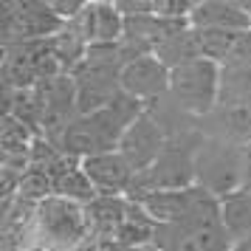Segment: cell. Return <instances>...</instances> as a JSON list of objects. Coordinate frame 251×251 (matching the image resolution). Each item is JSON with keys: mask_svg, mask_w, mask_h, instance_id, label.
I'll return each instance as SVG.
<instances>
[{"mask_svg": "<svg viewBox=\"0 0 251 251\" xmlns=\"http://www.w3.org/2000/svg\"><path fill=\"white\" fill-rule=\"evenodd\" d=\"M144 113H147V104L122 91L104 110L76 116L68 125V130L62 133V138H59V150L68 158H76V161L104 155V152H116L122 136L127 133V127Z\"/></svg>", "mask_w": 251, "mask_h": 251, "instance_id": "obj_1", "label": "cell"}, {"mask_svg": "<svg viewBox=\"0 0 251 251\" xmlns=\"http://www.w3.org/2000/svg\"><path fill=\"white\" fill-rule=\"evenodd\" d=\"M201 141H203L201 130L167 138V147L158 155V161L150 170L138 172L127 198L161 192V189H189V186H195V155H198Z\"/></svg>", "mask_w": 251, "mask_h": 251, "instance_id": "obj_2", "label": "cell"}, {"mask_svg": "<svg viewBox=\"0 0 251 251\" xmlns=\"http://www.w3.org/2000/svg\"><path fill=\"white\" fill-rule=\"evenodd\" d=\"M170 99L192 119H203L220 102V65L195 59L170 74Z\"/></svg>", "mask_w": 251, "mask_h": 251, "instance_id": "obj_3", "label": "cell"}, {"mask_svg": "<svg viewBox=\"0 0 251 251\" xmlns=\"http://www.w3.org/2000/svg\"><path fill=\"white\" fill-rule=\"evenodd\" d=\"M243 152L246 147L206 138L195 155V186L215 195L217 201L243 186Z\"/></svg>", "mask_w": 251, "mask_h": 251, "instance_id": "obj_4", "label": "cell"}, {"mask_svg": "<svg viewBox=\"0 0 251 251\" xmlns=\"http://www.w3.org/2000/svg\"><path fill=\"white\" fill-rule=\"evenodd\" d=\"M0 40L3 46L14 43H43L65 31V20L59 17L51 3L43 0H14L0 6Z\"/></svg>", "mask_w": 251, "mask_h": 251, "instance_id": "obj_5", "label": "cell"}, {"mask_svg": "<svg viewBox=\"0 0 251 251\" xmlns=\"http://www.w3.org/2000/svg\"><path fill=\"white\" fill-rule=\"evenodd\" d=\"M34 226H37V234L43 237V243L59 251L76 249L82 240L91 234L85 206L65 201V198H57V195L46 198L34 209Z\"/></svg>", "mask_w": 251, "mask_h": 251, "instance_id": "obj_6", "label": "cell"}, {"mask_svg": "<svg viewBox=\"0 0 251 251\" xmlns=\"http://www.w3.org/2000/svg\"><path fill=\"white\" fill-rule=\"evenodd\" d=\"M141 206V212L155 223V226H170V223H181L186 217L198 215L201 209L215 203L217 198L209 195L201 186H189V189H161V192H147L130 198Z\"/></svg>", "mask_w": 251, "mask_h": 251, "instance_id": "obj_7", "label": "cell"}, {"mask_svg": "<svg viewBox=\"0 0 251 251\" xmlns=\"http://www.w3.org/2000/svg\"><path fill=\"white\" fill-rule=\"evenodd\" d=\"M164 147H167V133H164V127L158 125V119L150 110L144 116H138L136 122L127 127L122 141H119V152L136 170V175L150 170L164 152Z\"/></svg>", "mask_w": 251, "mask_h": 251, "instance_id": "obj_8", "label": "cell"}, {"mask_svg": "<svg viewBox=\"0 0 251 251\" xmlns=\"http://www.w3.org/2000/svg\"><path fill=\"white\" fill-rule=\"evenodd\" d=\"M170 74L172 71L158 57L150 54V57L127 62L125 68H122L119 82H122V91L127 96H133V99H138V102H144V104H152L170 93Z\"/></svg>", "mask_w": 251, "mask_h": 251, "instance_id": "obj_9", "label": "cell"}, {"mask_svg": "<svg viewBox=\"0 0 251 251\" xmlns=\"http://www.w3.org/2000/svg\"><path fill=\"white\" fill-rule=\"evenodd\" d=\"M82 170L91 178L96 195H102V198H127L130 189H133V183H136V170L127 164L119 150L85 158L82 161Z\"/></svg>", "mask_w": 251, "mask_h": 251, "instance_id": "obj_10", "label": "cell"}, {"mask_svg": "<svg viewBox=\"0 0 251 251\" xmlns=\"http://www.w3.org/2000/svg\"><path fill=\"white\" fill-rule=\"evenodd\" d=\"M189 25L195 31H249L251 28L249 3L195 0V9L189 14Z\"/></svg>", "mask_w": 251, "mask_h": 251, "instance_id": "obj_11", "label": "cell"}, {"mask_svg": "<svg viewBox=\"0 0 251 251\" xmlns=\"http://www.w3.org/2000/svg\"><path fill=\"white\" fill-rule=\"evenodd\" d=\"M88 46H110L125 37V14L119 12L116 0H93L85 12L74 20Z\"/></svg>", "mask_w": 251, "mask_h": 251, "instance_id": "obj_12", "label": "cell"}, {"mask_svg": "<svg viewBox=\"0 0 251 251\" xmlns=\"http://www.w3.org/2000/svg\"><path fill=\"white\" fill-rule=\"evenodd\" d=\"M198 130L206 138H217V141L246 147V144H251V110L215 107L209 116L198 119Z\"/></svg>", "mask_w": 251, "mask_h": 251, "instance_id": "obj_13", "label": "cell"}, {"mask_svg": "<svg viewBox=\"0 0 251 251\" xmlns=\"http://www.w3.org/2000/svg\"><path fill=\"white\" fill-rule=\"evenodd\" d=\"M85 212H88L91 234H96L99 243L116 240L127 212H130V198H102V195H99L93 203L85 206Z\"/></svg>", "mask_w": 251, "mask_h": 251, "instance_id": "obj_14", "label": "cell"}, {"mask_svg": "<svg viewBox=\"0 0 251 251\" xmlns=\"http://www.w3.org/2000/svg\"><path fill=\"white\" fill-rule=\"evenodd\" d=\"M51 181H54V195H57V198H65V201H74V203L88 206L99 198L96 189H93L91 178L82 170V161H76V158L65 161V167L54 172Z\"/></svg>", "mask_w": 251, "mask_h": 251, "instance_id": "obj_15", "label": "cell"}, {"mask_svg": "<svg viewBox=\"0 0 251 251\" xmlns=\"http://www.w3.org/2000/svg\"><path fill=\"white\" fill-rule=\"evenodd\" d=\"M152 57H158L170 71L181 68V65H186V62L201 59V43H198V31L189 25V28H181V31H175V34L164 37L158 46H155Z\"/></svg>", "mask_w": 251, "mask_h": 251, "instance_id": "obj_16", "label": "cell"}, {"mask_svg": "<svg viewBox=\"0 0 251 251\" xmlns=\"http://www.w3.org/2000/svg\"><path fill=\"white\" fill-rule=\"evenodd\" d=\"M220 220L223 228L231 237V243L251 237V192L237 189V192L220 198Z\"/></svg>", "mask_w": 251, "mask_h": 251, "instance_id": "obj_17", "label": "cell"}, {"mask_svg": "<svg viewBox=\"0 0 251 251\" xmlns=\"http://www.w3.org/2000/svg\"><path fill=\"white\" fill-rule=\"evenodd\" d=\"M217 107L251 110V68H220V102Z\"/></svg>", "mask_w": 251, "mask_h": 251, "instance_id": "obj_18", "label": "cell"}, {"mask_svg": "<svg viewBox=\"0 0 251 251\" xmlns=\"http://www.w3.org/2000/svg\"><path fill=\"white\" fill-rule=\"evenodd\" d=\"M37 141V133L23 122H17L14 116H3L0 125V147H3V158H28L31 147Z\"/></svg>", "mask_w": 251, "mask_h": 251, "instance_id": "obj_19", "label": "cell"}, {"mask_svg": "<svg viewBox=\"0 0 251 251\" xmlns=\"http://www.w3.org/2000/svg\"><path fill=\"white\" fill-rule=\"evenodd\" d=\"M51 3V9L65 20V23H74L82 12H85V6L88 3H82V0H48Z\"/></svg>", "mask_w": 251, "mask_h": 251, "instance_id": "obj_20", "label": "cell"}, {"mask_svg": "<svg viewBox=\"0 0 251 251\" xmlns=\"http://www.w3.org/2000/svg\"><path fill=\"white\" fill-rule=\"evenodd\" d=\"M240 189L251 192V144H246V152H243V186Z\"/></svg>", "mask_w": 251, "mask_h": 251, "instance_id": "obj_21", "label": "cell"}, {"mask_svg": "<svg viewBox=\"0 0 251 251\" xmlns=\"http://www.w3.org/2000/svg\"><path fill=\"white\" fill-rule=\"evenodd\" d=\"M99 251H144V249H130V246L116 243V240H104V243H99Z\"/></svg>", "mask_w": 251, "mask_h": 251, "instance_id": "obj_22", "label": "cell"}, {"mask_svg": "<svg viewBox=\"0 0 251 251\" xmlns=\"http://www.w3.org/2000/svg\"><path fill=\"white\" fill-rule=\"evenodd\" d=\"M231 251H251V237H246V240H240V243H234V249Z\"/></svg>", "mask_w": 251, "mask_h": 251, "instance_id": "obj_23", "label": "cell"}, {"mask_svg": "<svg viewBox=\"0 0 251 251\" xmlns=\"http://www.w3.org/2000/svg\"><path fill=\"white\" fill-rule=\"evenodd\" d=\"M249 12H251V3H249Z\"/></svg>", "mask_w": 251, "mask_h": 251, "instance_id": "obj_24", "label": "cell"}]
</instances>
